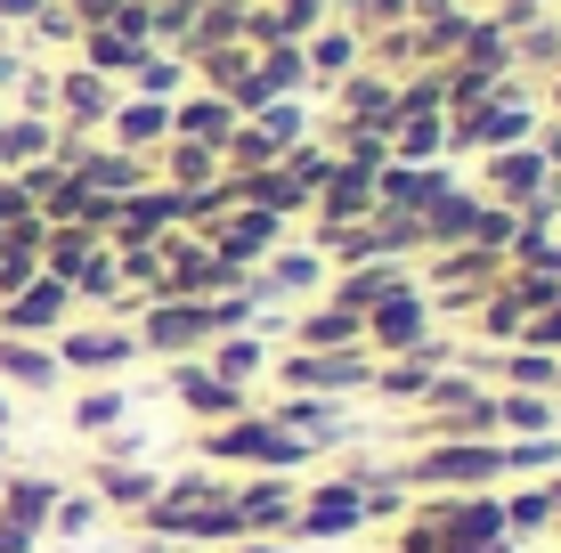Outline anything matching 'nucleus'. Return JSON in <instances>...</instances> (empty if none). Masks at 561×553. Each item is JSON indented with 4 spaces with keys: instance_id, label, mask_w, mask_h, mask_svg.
Here are the masks:
<instances>
[{
    "instance_id": "1",
    "label": "nucleus",
    "mask_w": 561,
    "mask_h": 553,
    "mask_svg": "<svg viewBox=\"0 0 561 553\" xmlns=\"http://www.w3.org/2000/svg\"><path fill=\"white\" fill-rule=\"evenodd\" d=\"M147 529H154V538H244V529H237V505H228V488H211L204 472H187V481L154 488Z\"/></svg>"
},
{
    "instance_id": "2",
    "label": "nucleus",
    "mask_w": 561,
    "mask_h": 553,
    "mask_svg": "<svg viewBox=\"0 0 561 553\" xmlns=\"http://www.w3.org/2000/svg\"><path fill=\"white\" fill-rule=\"evenodd\" d=\"M399 481H423V488H489V481H505V448H489V440H439V448H423Z\"/></svg>"
},
{
    "instance_id": "3",
    "label": "nucleus",
    "mask_w": 561,
    "mask_h": 553,
    "mask_svg": "<svg viewBox=\"0 0 561 553\" xmlns=\"http://www.w3.org/2000/svg\"><path fill=\"white\" fill-rule=\"evenodd\" d=\"M204 456H220V464H261V472H285V464H301L309 440H294L285 424H261V415H237L228 431H211Z\"/></svg>"
},
{
    "instance_id": "4",
    "label": "nucleus",
    "mask_w": 561,
    "mask_h": 553,
    "mask_svg": "<svg viewBox=\"0 0 561 553\" xmlns=\"http://www.w3.org/2000/svg\"><path fill=\"white\" fill-rule=\"evenodd\" d=\"M285 383H301L309 399H342V391L375 383V367H366V350H294L285 358Z\"/></svg>"
},
{
    "instance_id": "5",
    "label": "nucleus",
    "mask_w": 561,
    "mask_h": 553,
    "mask_svg": "<svg viewBox=\"0 0 561 553\" xmlns=\"http://www.w3.org/2000/svg\"><path fill=\"white\" fill-rule=\"evenodd\" d=\"M66 301H73L66 277H33L25 293H9L0 310H9V334H16V342H33V334H57V326H66Z\"/></svg>"
},
{
    "instance_id": "6",
    "label": "nucleus",
    "mask_w": 561,
    "mask_h": 553,
    "mask_svg": "<svg viewBox=\"0 0 561 553\" xmlns=\"http://www.w3.org/2000/svg\"><path fill=\"white\" fill-rule=\"evenodd\" d=\"M139 350H163V358H180V350H204V301H154L147 310V326L130 334Z\"/></svg>"
},
{
    "instance_id": "7",
    "label": "nucleus",
    "mask_w": 561,
    "mask_h": 553,
    "mask_svg": "<svg viewBox=\"0 0 561 553\" xmlns=\"http://www.w3.org/2000/svg\"><path fill=\"white\" fill-rule=\"evenodd\" d=\"M57 497H66V488L42 481V472H9V481H0V521L25 529V538H42L49 512H57Z\"/></svg>"
},
{
    "instance_id": "8",
    "label": "nucleus",
    "mask_w": 561,
    "mask_h": 553,
    "mask_svg": "<svg viewBox=\"0 0 561 553\" xmlns=\"http://www.w3.org/2000/svg\"><path fill=\"white\" fill-rule=\"evenodd\" d=\"M294 521L309 529V538H351V529L366 521V497H358V481H334V488H318L309 505H294Z\"/></svg>"
},
{
    "instance_id": "9",
    "label": "nucleus",
    "mask_w": 561,
    "mask_h": 553,
    "mask_svg": "<svg viewBox=\"0 0 561 553\" xmlns=\"http://www.w3.org/2000/svg\"><path fill=\"white\" fill-rule=\"evenodd\" d=\"M366 334L382 342V350H415L423 342V293H408V285H391V293L366 310Z\"/></svg>"
},
{
    "instance_id": "10",
    "label": "nucleus",
    "mask_w": 561,
    "mask_h": 553,
    "mask_svg": "<svg viewBox=\"0 0 561 553\" xmlns=\"http://www.w3.org/2000/svg\"><path fill=\"white\" fill-rule=\"evenodd\" d=\"M228 505H237V529H294V488L277 472H261L253 488H228Z\"/></svg>"
},
{
    "instance_id": "11",
    "label": "nucleus",
    "mask_w": 561,
    "mask_h": 553,
    "mask_svg": "<svg viewBox=\"0 0 561 553\" xmlns=\"http://www.w3.org/2000/svg\"><path fill=\"white\" fill-rule=\"evenodd\" d=\"M448 367V342H415V350H399V367H382L375 375V391L382 399H423V383Z\"/></svg>"
},
{
    "instance_id": "12",
    "label": "nucleus",
    "mask_w": 561,
    "mask_h": 553,
    "mask_svg": "<svg viewBox=\"0 0 561 553\" xmlns=\"http://www.w3.org/2000/svg\"><path fill=\"white\" fill-rule=\"evenodd\" d=\"M123 358H139V342L123 326H66V367H123Z\"/></svg>"
},
{
    "instance_id": "13",
    "label": "nucleus",
    "mask_w": 561,
    "mask_h": 553,
    "mask_svg": "<svg viewBox=\"0 0 561 553\" xmlns=\"http://www.w3.org/2000/svg\"><path fill=\"white\" fill-rule=\"evenodd\" d=\"M358 342H366V318L342 310V301H334V310H309V318H301V350H358Z\"/></svg>"
},
{
    "instance_id": "14",
    "label": "nucleus",
    "mask_w": 561,
    "mask_h": 553,
    "mask_svg": "<svg viewBox=\"0 0 561 553\" xmlns=\"http://www.w3.org/2000/svg\"><path fill=\"white\" fill-rule=\"evenodd\" d=\"M0 375H9L16 391H49V383H57V358L42 350V342H16V334H0Z\"/></svg>"
},
{
    "instance_id": "15",
    "label": "nucleus",
    "mask_w": 561,
    "mask_h": 553,
    "mask_svg": "<svg viewBox=\"0 0 561 553\" xmlns=\"http://www.w3.org/2000/svg\"><path fill=\"white\" fill-rule=\"evenodd\" d=\"M171 391H180L196 415H237V407H244V391L220 383V375H204V367H180V375H171Z\"/></svg>"
},
{
    "instance_id": "16",
    "label": "nucleus",
    "mask_w": 561,
    "mask_h": 553,
    "mask_svg": "<svg viewBox=\"0 0 561 553\" xmlns=\"http://www.w3.org/2000/svg\"><path fill=\"white\" fill-rule=\"evenodd\" d=\"M277 424L285 431H294V440H309V448H318V440H342V407H334V399H285V415H277Z\"/></svg>"
},
{
    "instance_id": "17",
    "label": "nucleus",
    "mask_w": 561,
    "mask_h": 553,
    "mask_svg": "<svg viewBox=\"0 0 561 553\" xmlns=\"http://www.w3.org/2000/svg\"><path fill=\"white\" fill-rule=\"evenodd\" d=\"M99 497L123 505V512H147L154 505V472H139V464H99Z\"/></svg>"
},
{
    "instance_id": "18",
    "label": "nucleus",
    "mask_w": 561,
    "mask_h": 553,
    "mask_svg": "<svg viewBox=\"0 0 561 553\" xmlns=\"http://www.w3.org/2000/svg\"><path fill=\"white\" fill-rule=\"evenodd\" d=\"M496 424L520 431V440H537V431H553V399L546 391H513V399H496Z\"/></svg>"
},
{
    "instance_id": "19",
    "label": "nucleus",
    "mask_w": 561,
    "mask_h": 553,
    "mask_svg": "<svg viewBox=\"0 0 561 553\" xmlns=\"http://www.w3.org/2000/svg\"><path fill=\"white\" fill-rule=\"evenodd\" d=\"M496 375H505L513 391H553L561 383V358L553 350H513V358H496Z\"/></svg>"
},
{
    "instance_id": "20",
    "label": "nucleus",
    "mask_w": 561,
    "mask_h": 553,
    "mask_svg": "<svg viewBox=\"0 0 561 553\" xmlns=\"http://www.w3.org/2000/svg\"><path fill=\"white\" fill-rule=\"evenodd\" d=\"M261 358H268V342L261 334H237V342H220V358H211V375H220V383H253V375H261Z\"/></svg>"
},
{
    "instance_id": "21",
    "label": "nucleus",
    "mask_w": 561,
    "mask_h": 553,
    "mask_svg": "<svg viewBox=\"0 0 561 553\" xmlns=\"http://www.w3.org/2000/svg\"><path fill=\"white\" fill-rule=\"evenodd\" d=\"M123 407H130L123 391H90V399H73V431H106V424H123Z\"/></svg>"
},
{
    "instance_id": "22",
    "label": "nucleus",
    "mask_w": 561,
    "mask_h": 553,
    "mask_svg": "<svg viewBox=\"0 0 561 553\" xmlns=\"http://www.w3.org/2000/svg\"><path fill=\"white\" fill-rule=\"evenodd\" d=\"M561 464V440L553 431H537V440H513L505 448V472H553Z\"/></svg>"
},
{
    "instance_id": "23",
    "label": "nucleus",
    "mask_w": 561,
    "mask_h": 553,
    "mask_svg": "<svg viewBox=\"0 0 561 553\" xmlns=\"http://www.w3.org/2000/svg\"><path fill=\"white\" fill-rule=\"evenodd\" d=\"M277 237V212H253V220H237V228H220V261H237V253H261V244Z\"/></svg>"
},
{
    "instance_id": "24",
    "label": "nucleus",
    "mask_w": 561,
    "mask_h": 553,
    "mask_svg": "<svg viewBox=\"0 0 561 553\" xmlns=\"http://www.w3.org/2000/svg\"><path fill=\"white\" fill-rule=\"evenodd\" d=\"M553 521V497H546V488H520V497L505 505V529H513V538H529V529H546Z\"/></svg>"
},
{
    "instance_id": "25",
    "label": "nucleus",
    "mask_w": 561,
    "mask_h": 553,
    "mask_svg": "<svg viewBox=\"0 0 561 553\" xmlns=\"http://www.w3.org/2000/svg\"><path fill=\"white\" fill-rule=\"evenodd\" d=\"M489 269H496L489 253H448V261H439V285H456V293H480V285H489Z\"/></svg>"
},
{
    "instance_id": "26",
    "label": "nucleus",
    "mask_w": 561,
    "mask_h": 553,
    "mask_svg": "<svg viewBox=\"0 0 561 553\" xmlns=\"http://www.w3.org/2000/svg\"><path fill=\"white\" fill-rule=\"evenodd\" d=\"M529 318H520V301L513 293H489V310H480V334H496V342H513Z\"/></svg>"
},
{
    "instance_id": "27",
    "label": "nucleus",
    "mask_w": 561,
    "mask_h": 553,
    "mask_svg": "<svg viewBox=\"0 0 561 553\" xmlns=\"http://www.w3.org/2000/svg\"><path fill=\"white\" fill-rule=\"evenodd\" d=\"M268 285H277V293H309V285H318V261H309V253H285L277 269H268Z\"/></svg>"
},
{
    "instance_id": "28",
    "label": "nucleus",
    "mask_w": 561,
    "mask_h": 553,
    "mask_svg": "<svg viewBox=\"0 0 561 553\" xmlns=\"http://www.w3.org/2000/svg\"><path fill=\"white\" fill-rule=\"evenodd\" d=\"M90 521H99V505H90V497H57V512H49V529H57V538H82Z\"/></svg>"
},
{
    "instance_id": "29",
    "label": "nucleus",
    "mask_w": 561,
    "mask_h": 553,
    "mask_svg": "<svg viewBox=\"0 0 561 553\" xmlns=\"http://www.w3.org/2000/svg\"><path fill=\"white\" fill-rule=\"evenodd\" d=\"M520 350H553V358H561V301H553L546 318H529V326H520Z\"/></svg>"
},
{
    "instance_id": "30",
    "label": "nucleus",
    "mask_w": 561,
    "mask_h": 553,
    "mask_svg": "<svg viewBox=\"0 0 561 553\" xmlns=\"http://www.w3.org/2000/svg\"><path fill=\"white\" fill-rule=\"evenodd\" d=\"M325 244H334L342 261H366V253H375L382 237H375V228H342V237H334V228H325Z\"/></svg>"
},
{
    "instance_id": "31",
    "label": "nucleus",
    "mask_w": 561,
    "mask_h": 553,
    "mask_svg": "<svg viewBox=\"0 0 561 553\" xmlns=\"http://www.w3.org/2000/svg\"><path fill=\"white\" fill-rule=\"evenodd\" d=\"M73 285H82V293H114V261H82Z\"/></svg>"
},
{
    "instance_id": "32",
    "label": "nucleus",
    "mask_w": 561,
    "mask_h": 553,
    "mask_svg": "<svg viewBox=\"0 0 561 553\" xmlns=\"http://www.w3.org/2000/svg\"><path fill=\"white\" fill-rule=\"evenodd\" d=\"M358 204H366V187H358V180H334V196H325V220H334V212H358Z\"/></svg>"
},
{
    "instance_id": "33",
    "label": "nucleus",
    "mask_w": 561,
    "mask_h": 553,
    "mask_svg": "<svg viewBox=\"0 0 561 553\" xmlns=\"http://www.w3.org/2000/svg\"><path fill=\"white\" fill-rule=\"evenodd\" d=\"M237 553H285V545H261V538H244V545H237Z\"/></svg>"
},
{
    "instance_id": "34",
    "label": "nucleus",
    "mask_w": 561,
    "mask_h": 553,
    "mask_svg": "<svg viewBox=\"0 0 561 553\" xmlns=\"http://www.w3.org/2000/svg\"><path fill=\"white\" fill-rule=\"evenodd\" d=\"M546 497H553V512H561V481H553V488H546Z\"/></svg>"
},
{
    "instance_id": "35",
    "label": "nucleus",
    "mask_w": 561,
    "mask_h": 553,
    "mask_svg": "<svg viewBox=\"0 0 561 553\" xmlns=\"http://www.w3.org/2000/svg\"><path fill=\"white\" fill-rule=\"evenodd\" d=\"M0 424H9V391H0Z\"/></svg>"
}]
</instances>
